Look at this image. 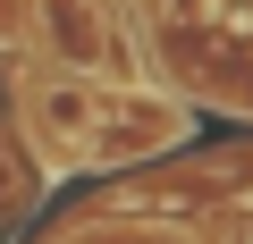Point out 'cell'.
I'll list each match as a JSON object with an SVG mask.
<instances>
[{"label": "cell", "instance_id": "3", "mask_svg": "<svg viewBox=\"0 0 253 244\" xmlns=\"http://www.w3.org/2000/svg\"><path fill=\"white\" fill-rule=\"evenodd\" d=\"M34 42L59 76H110L118 68V26L101 0H34Z\"/></svg>", "mask_w": 253, "mask_h": 244}, {"label": "cell", "instance_id": "4", "mask_svg": "<svg viewBox=\"0 0 253 244\" xmlns=\"http://www.w3.org/2000/svg\"><path fill=\"white\" fill-rule=\"evenodd\" d=\"M245 244H253V219H245Z\"/></svg>", "mask_w": 253, "mask_h": 244}, {"label": "cell", "instance_id": "1", "mask_svg": "<svg viewBox=\"0 0 253 244\" xmlns=\"http://www.w3.org/2000/svg\"><path fill=\"white\" fill-rule=\"evenodd\" d=\"M186 127H194V118H186L177 101H152V93H135V84H101L84 160H110V169H118V160H152V152L186 143Z\"/></svg>", "mask_w": 253, "mask_h": 244}, {"label": "cell", "instance_id": "2", "mask_svg": "<svg viewBox=\"0 0 253 244\" xmlns=\"http://www.w3.org/2000/svg\"><path fill=\"white\" fill-rule=\"evenodd\" d=\"M93 109H101V84H93V76H59V68H51L42 84H26V143H34L51 169L84 160Z\"/></svg>", "mask_w": 253, "mask_h": 244}]
</instances>
